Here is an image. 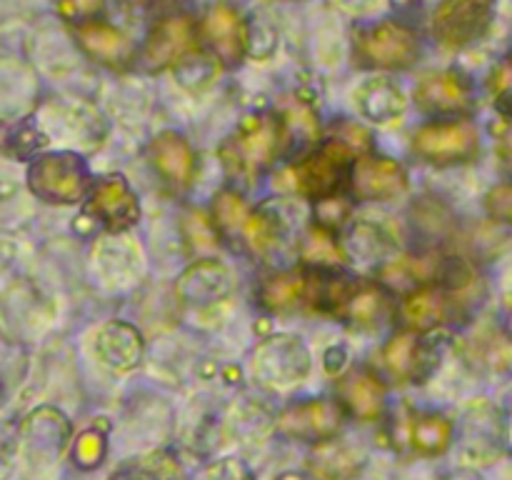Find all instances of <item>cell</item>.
Instances as JSON below:
<instances>
[{
	"mask_svg": "<svg viewBox=\"0 0 512 480\" xmlns=\"http://www.w3.org/2000/svg\"><path fill=\"white\" fill-rule=\"evenodd\" d=\"M415 100L423 110L433 115H460L468 113L473 105V93L463 75L445 70L423 78L415 90Z\"/></svg>",
	"mask_w": 512,
	"mask_h": 480,
	"instance_id": "30bf717a",
	"label": "cell"
},
{
	"mask_svg": "<svg viewBox=\"0 0 512 480\" xmlns=\"http://www.w3.org/2000/svg\"><path fill=\"white\" fill-rule=\"evenodd\" d=\"M403 313L418 330H430L443 323L445 315H448V303L438 290L423 288L405 300Z\"/></svg>",
	"mask_w": 512,
	"mask_h": 480,
	"instance_id": "d6986e66",
	"label": "cell"
},
{
	"mask_svg": "<svg viewBox=\"0 0 512 480\" xmlns=\"http://www.w3.org/2000/svg\"><path fill=\"white\" fill-rule=\"evenodd\" d=\"M95 353L110 368L130 370L138 365L140 355H143V340H140L138 330L130 328L128 323H108L98 333Z\"/></svg>",
	"mask_w": 512,
	"mask_h": 480,
	"instance_id": "5bb4252c",
	"label": "cell"
},
{
	"mask_svg": "<svg viewBox=\"0 0 512 480\" xmlns=\"http://www.w3.org/2000/svg\"><path fill=\"white\" fill-rule=\"evenodd\" d=\"M155 168L175 185H188L195 173V155L188 140L178 133H160L150 145Z\"/></svg>",
	"mask_w": 512,
	"mask_h": 480,
	"instance_id": "9a60e30c",
	"label": "cell"
},
{
	"mask_svg": "<svg viewBox=\"0 0 512 480\" xmlns=\"http://www.w3.org/2000/svg\"><path fill=\"white\" fill-rule=\"evenodd\" d=\"M508 305H510V308H512V288L508 290Z\"/></svg>",
	"mask_w": 512,
	"mask_h": 480,
	"instance_id": "83f0119b",
	"label": "cell"
},
{
	"mask_svg": "<svg viewBox=\"0 0 512 480\" xmlns=\"http://www.w3.org/2000/svg\"><path fill=\"white\" fill-rule=\"evenodd\" d=\"M353 170V153L343 140H328L310 158L295 165L293 178L300 193L315 200H328Z\"/></svg>",
	"mask_w": 512,
	"mask_h": 480,
	"instance_id": "5b68a950",
	"label": "cell"
},
{
	"mask_svg": "<svg viewBox=\"0 0 512 480\" xmlns=\"http://www.w3.org/2000/svg\"><path fill=\"white\" fill-rule=\"evenodd\" d=\"M353 190L360 200H393L408 188L403 165L390 158H360L350 170Z\"/></svg>",
	"mask_w": 512,
	"mask_h": 480,
	"instance_id": "9c48e42d",
	"label": "cell"
},
{
	"mask_svg": "<svg viewBox=\"0 0 512 480\" xmlns=\"http://www.w3.org/2000/svg\"><path fill=\"white\" fill-rule=\"evenodd\" d=\"M280 128L268 118H245L238 133L223 145V160L230 173L258 175L265 165H270L273 155L278 153Z\"/></svg>",
	"mask_w": 512,
	"mask_h": 480,
	"instance_id": "277c9868",
	"label": "cell"
},
{
	"mask_svg": "<svg viewBox=\"0 0 512 480\" xmlns=\"http://www.w3.org/2000/svg\"><path fill=\"white\" fill-rule=\"evenodd\" d=\"M355 105L368 120L388 125L405 113V95L393 80L373 78L355 90Z\"/></svg>",
	"mask_w": 512,
	"mask_h": 480,
	"instance_id": "4fadbf2b",
	"label": "cell"
},
{
	"mask_svg": "<svg viewBox=\"0 0 512 480\" xmlns=\"http://www.w3.org/2000/svg\"><path fill=\"white\" fill-rule=\"evenodd\" d=\"M413 443L428 455L443 453L450 443V423L443 415H418V418L413 420Z\"/></svg>",
	"mask_w": 512,
	"mask_h": 480,
	"instance_id": "44dd1931",
	"label": "cell"
},
{
	"mask_svg": "<svg viewBox=\"0 0 512 480\" xmlns=\"http://www.w3.org/2000/svg\"><path fill=\"white\" fill-rule=\"evenodd\" d=\"M248 215V208H245V203L235 193H220L218 200H215V220H218L228 233L243 230Z\"/></svg>",
	"mask_w": 512,
	"mask_h": 480,
	"instance_id": "603a6c76",
	"label": "cell"
},
{
	"mask_svg": "<svg viewBox=\"0 0 512 480\" xmlns=\"http://www.w3.org/2000/svg\"><path fill=\"white\" fill-rule=\"evenodd\" d=\"M433 360V355L425 353L423 345L408 333L395 335V338L385 345V363H388L390 373L398 375V378L403 380L425 375L433 368Z\"/></svg>",
	"mask_w": 512,
	"mask_h": 480,
	"instance_id": "e0dca14e",
	"label": "cell"
},
{
	"mask_svg": "<svg viewBox=\"0 0 512 480\" xmlns=\"http://www.w3.org/2000/svg\"><path fill=\"white\" fill-rule=\"evenodd\" d=\"M305 290V280L300 275L285 273V275H275L265 283L263 288V298L270 308H290L293 303H298V298L303 295Z\"/></svg>",
	"mask_w": 512,
	"mask_h": 480,
	"instance_id": "7402d4cb",
	"label": "cell"
},
{
	"mask_svg": "<svg viewBox=\"0 0 512 480\" xmlns=\"http://www.w3.org/2000/svg\"><path fill=\"white\" fill-rule=\"evenodd\" d=\"M75 40H78V45L90 58L108 65V68H125L130 53H133L128 38L120 30H115L108 23H100L95 18L75 25Z\"/></svg>",
	"mask_w": 512,
	"mask_h": 480,
	"instance_id": "8fae6325",
	"label": "cell"
},
{
	"mask_svg": "<svg viewBox=\"0 0 512 480\" xmlns=\"http://www.w3.org/2000/svg\"><path fill=\"white\" fill-rule=\"evenodd\" d=\"M205 35L223 63L233 65L243 60L245 48H248V28L238 10L230 5H215L205 18Z\"/></svg>",
	"mask_w": 512,
	"mask_h": 480,
	"instance_id": "7c38bea8",
	"label": "cell"
},
{
	"mask_svg": "<svg viewBox=\"0 0 512 480\" xmlns=\"http://www.w3.org/2000/svg\"><path fill=\"white\" fill-rule=\"evenodd\" d=\"M510 443H512V420H510Z\"/></svg>",
	"mask_w": 512,
	"mask_h": 480,
	"instance_id": "f1b7e54d",
	"label": "cell"
},
{
	"mask_svg": "<svg viewBox=\"0 0 512 480\" xmlns=\"http://www.w3.org/2000/svg\"><path fill=\"white\" fill-rule=\"evenodd\" d=\"M498 0H440L433 35L445 48H465L490 30Z\"/></svg>",
	"mask_w": 512,
	"mask_h": 480,
	"instance_id": "7a4b0ae2",
	"label": "cell"
},
{
	"mask_svg": "<svg viewBox=\"0 0 512 480\" xmlns=\"http://www.w3.org/2000/svg\"><path fill=\"white\" fill-rule=\"evenodd\" d=\"M413 150L433 165L470 163L480 150L478 130L470 120L428 123L413 135Z\"/></svg>",
	"mask_w": 512,
	"mask_h": 480,
	"instance_id": "3957f363",
	"label": "cell"
},
{
	"mask_svg": "<svg viewBox=\"0 0 512 480\" xmlns=\"http://www.w3.org/2000/svg\"><path fill=\"white\" fill-rule=\"evenodd\" d=\"M340 395L358 418H378L385 403V390L378 378L368 373H355L340 383Z\"/></svg>",
	"mask_w": 512,
	"mask_h": 480,
	"instance_id": "ac0fdd59",
	"label": "cell"
},
{
	"mask_svg": "<svg viewBox=\"0 0 512 480\" xmlns=\"http://www.w3.org/2000/svg\"><path fill=\"white\" fill-rule=\"evenodd\" d=\"M485 210L498 223L512 225V183L495 185L488 195H485Z\"/></svg>",
	"mask_w": 512,
	"mask_h": 480,
	"instance_id": "cb8c5ba5",
	"label": "cell"
},
{
	"mask_svg": "<svg viewBox=\"0 0 512 480\" xmlns=\"http://www.w3.org/2000/svg\"><path fill=\"white\" fill-rule=\"evenodd\" d=\"M338 408L328 400H318V403H305L298 408L288 410L283 418V428L295 435H308V438H323L338 428Z\"/></svg>",
	"mask_w": 512,
	"mask_h": 480,
	"instance_id": "2e32d148",
	"label": "cell"
},
{
	"mask_svg": "<svg viewBox=\"0 0 512 480\" xmlns=\"http://www.w3.org/2000/svg\"><path fill=\"white\" fill-rule=\"evenodd\" d=\"M498 85H508V88H512V58H510L508 68H505V70H503V75H500Z\"/></svg>",
	"mask_w": 512,
	"mask_h": 480,
	"instance_id": "4316f807",
	"label": "cell"
},
{
	"mask_svg": "<svg viewBox=\"0 0 512 480\" xmlns=\"http://www.w3.org/2000/svg\"><path fill=\"white\" fill-rule=\"evenodd\" d=\"M30 190L45 203L68 205L85 195L88 168L73 153H53L35 160L28 170Z\"/></svg>",
	"mask_w": 512,
	"mask_h": 480,
	"instance_id": "6da1fadb",
	"label": "cell"
},
{
	"mask_svg": "<svg viewBox=\"0 0 512 480\" xmlns=\"http://www.w3.org/2000/svg\"><path fill=\"white\" fill-rule=\"evenodd\" d=\"M383 310V295L378 288L370 285H353L350 283L348 293H345L343 303H340V313L348 315L353 323H375Z\"/></svg>",
	"mask_w": 512,
	"mask_h": 480,
	"instance_id": "ffe728a7",
	"label": "cell"
},
{
	"mask_svg": "<svg viewBox=\"0 0 512 480\" xmlns=\"http://www.w3.org/2000/svg\"><path fill=\"white\" fill-rule=\"evenodd\" d=\"M325 253H328V258H335V255H338L335 243L323 233V230H313L308 240V258H325Z\"/></svg>",
	"mask_w": 512,
	"mask_h": 480,
	"instance_id": "484cf974",
	"label": "cell"
},
{
	"mask_svg": "<svg viewBox=\"0 0 512 480\" xmlns=\"http://www.w3.org/2000/svg\"><path fill=\"white\" fill-rule=\"evenodd\" d=\"M198 45V30L188 15H173L153 25L145 43V63L153 70L170 68L188 58Z\"/></svg>",
	"mask_w": 512,
	"mask_h": 480,
	"instance_id": "52a82bcc",
	"label": "cell"
},
{
	"mask_svg": "<svg viewBox=\"0 0 512 480\" xmlns=\"http://www.w3.org/2000/svg\"><path fill=\"white\" fill-rule=\"evenodd\" d=\"M420 53L418 35L395 20L365 28L358 35V55L365 65L385 70H403L415 63Z\"/></svg>",
	"mask_w": 512,
	"mask_h": 480,
	"instance_id": "8992f818",
	"label": "cell"
},
{
	"mask_svg": "<svg viewBox=\"0 0 512 480\" xmlns=\"http://www.w3.org/2000/svg\"><path fill=\"white\" fill-rule=\"evenodd\" d=\"M88 213L93 215L98 223H103L110 230H128L130 225L138 223L140 205L133 190L128 188L120 175L115 178H105L95 185L93 195H90Z\"/></svg>",
	"mask_w": 512,
	"mask_h": 480,
	"instance_id": "ba28073f",
	"label": "cell"
},
{
	"mask_svg": "<svg viewBox=\"0 0 512 480\" xmlns=\"http://www.w3.org/2000/svg\"><path fill=\"white\" fill-rule=\"evenodd\" d=\"M100 8H103V0H60V15L75 20V25L93 20Z\"/></svg>",
	"mask_w": 512,
	"mask_h": 480,
	"instance_id": "d4e9b609",
	"label": "cell"
}]
</instances>
